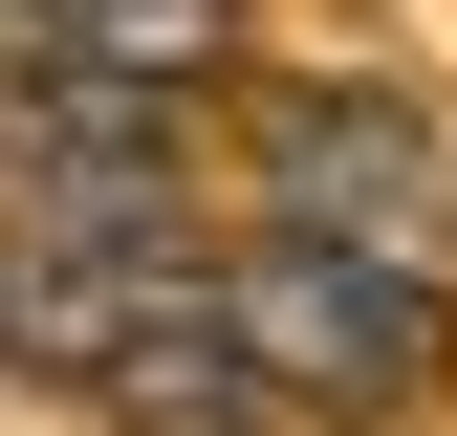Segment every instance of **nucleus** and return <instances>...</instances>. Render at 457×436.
I'll return each mask as SVG.
<instances>
[{
    "label": "nucleus",
    "instance_id": "obj_1",
    "mask_svg": "<svg viewBox=\"0 0 457 436\" xmlns=\"http://www.w3.org/2000/svg\"><path fill=\"white\" fill-rule=\"evenodd\" d=\"M218 327H240V371H262L283 415H414L436 371H457L436 349V284L392 240H283V218L218 262Z\"/></svg>",
    "mask_w": 457,
    "mask_h": 436
},
{
    "label": "nucleus",
    "instance_id": "obj_2",
    "mask_svg": "<svg viewBox=\"0 0 457 436\" xmlns=\"http://www.w3.org/2000/svg\"><path fill=\"white\" fill-rule=\"evenodd\" d=\"M240 153H262V218H283V240H392V262H414V218H436V131L392 88H262Z\"/></svg>",
    "mask_w": 457,
    "mask_h": 436
},
{
    "label": "nucleus",
    "instance_id": "obj_3",
    "mask_svg": "<svg viewBox=\"0 0 457 436\" xmlns=\"http://www.w3.org/2000/svg\"><path fill=\"white\" fill-rule=\"evenodd\" d=\"M44 66H109V88H196L218 44H240V0H22Z\"/></svg>",
    "mask_w": 457,
    "mask_h": 436
},
{
    "label": "nucleus",
    "instance_id": "obj_4",
    "mask_svg": "<svg viewBox=\"0 0 457 436\" xmlns=\"http://www.w3.org/2000/svg\"><path fill=\"white\" fill-rule=\"evenodd\" d=\"M0 22H22V0H0Z\"/></svg>",
    "mask_w": 457,
    "mask_h": 436
}]
</instances>
